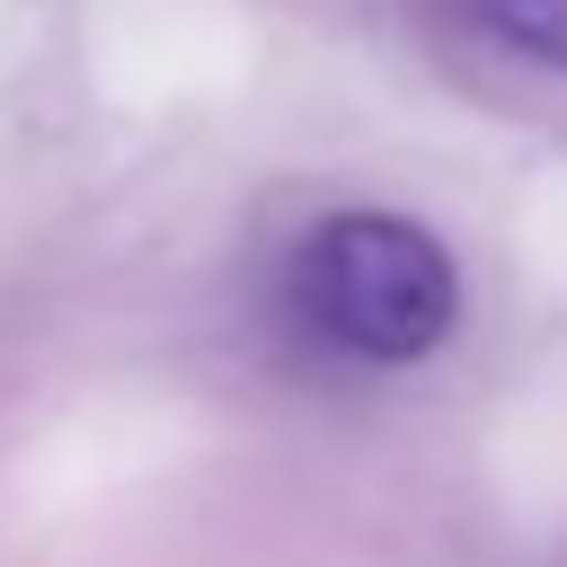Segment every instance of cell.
I'll list each match as a JSON object with an SVG mask.
<instances>
[{"instance_id":"obj_2","label":"cell","mask_w":567,"mask_h":567,"mask_svg":"<svg viewBox=\"0 0 567 567\" xmlns=\"http://www.w3.org/2000/svg\"><path fill=\"white\" fill-rule=\"evenodd\" d=\"M452 9H461L470 35H487V44L523 53V62L567 71V0H452Z\"/></svg>"},{"instance_id":"obj_1","label":"cell","mask_w":567,"mask_h":567,"mask_svg":"<svg viewBox=\"0 0 567 567\" xmlns=\"http://www.w3.org/2000/svg\"><path fill=\"white\" fill-rule=\"evenodd\" d=\"M284 310L346 363H416L461 319V266L408 213H328L292 239Z\"/></svg>"}]
</instances>
